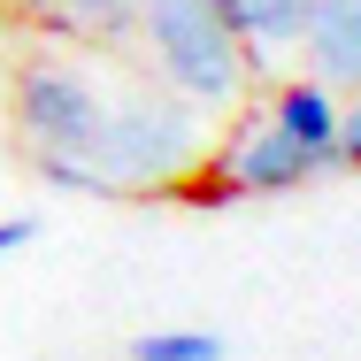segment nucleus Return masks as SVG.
<instances>
[{
    "mask_svg": "<svg viewBox=\"0 0 361 361\" xmlns=\"http://www.w3.org/2000/svg\"><path fill=\"white\" fill-rule=\"evenodd\" d=\"M208 154H216V116H200L169 85H123V92H108L85 169H92L100 200H116V192L146 200V192H185Z\"/></svg>",
    "mask_w": 361,
    "mask_h": 361,
    "instance_id": "nucleus-1",
    "label": "nucleus"
},
{
    "mask_svg": "<svg viewBox=\"0 0 361 361\" xmlns=\"http://www.w3.org/2000/svg\"><path fill=\"white\" fill-rule=\"evenodd\" d=\"M139 31H146V62L154 77L192 100L200 116H238L246 85H254V47L231 31V16H216L208 0H146L139 8Z\"/></svg>",
    "mask_w": 361,
    "mask_h": 361,
    "instance_id": "nucleus-2",
    "label": "nucleus"
},
{
    "mask_svg": "<svg viewBox=\"0 0 361 361\" xmlns=\"http://www.w3.org/2000/svg\"><path fill=\"white\" fill-rule=\"evenodd\" d=\"M108 116V85L70 54H31L16 70V139L39 161H85Z\"/></svg>",
    "mask_w": 361,
    "mask_h": 361,
    "instance_id": "nucleus-3",
    "label": "nucleus"
},
{
    "mask_svg": "<svg viewBox=\"0 0 361 361\" xmlns=\"http://www.w3.org/2000/svg\"><path fill=\"white\" fill-rule=\"evenodd\" d=\"M307 177H323L300 146L269 123V108L254 100V108H238L231 123H223L216 154L200 161V177L185 185V200L192 208H231V200H269V192H300Z\"/></svg>",
    "mask_w": 361,
    "mask_h": 361,
    "instance_id": "nucleus-4",
    "label": "nucleus"
},
{
    "mask_svg": "<svg viewBox=\"0 0 361 361\" xmlns=\"http://www.w3.org/2000/svg\"><path fill=\"white\" fill-rule=\"evenodd\" d=\"M262 108H269V123H277L315 169H338V116H346V100H338L331 85H315V77H285V85L262 92Z\"/></svg>",
    "mask_w": 361,
    "mask_h": 361,
    "instance_id": "nucleus-5",
    "label": "nucleus"
},
{
    "mask_svg": "<svg viewBox=\"0 0 361 361\" xmlns=\"http://www.w3.org/2000/svg\"><path fill=\"white\" fill-rule=\"evenodd\" d=\"M300 54H307V77L315 85H331V92L354 100L361 92V0H315Z\"/></svg>",
    "mask_w": 361,
    "mask_h": 361,
    "instance_id": "nucleus-6",
    "label": "nucleus"
},
{
    "mask_svg": "<svg viewBox=\"0 0 361 361\" xmlns=\"http://www.w3.org/2000/svg\"><path fill=\"white\" fill-rule=\"evenodd\" d=\"M307 16H315V0H231V23H238V39L254 47V62L300 47V39H307Z\"/></svg>",
    "mask_w": 361,
    "mask_h": 361,
    "instance_id": "nucleus-7",
    "label": "nucleus"
},
{
    "mask_svg": "<svg viewBox=\"0 0 361 361\" xmlns=\"http://www.w3.org/2000/svg\"><path fill=\"white\" fill-rule=\"evenodd\" d=\"M47 8L62 16V31H77V39H123L146 0H47Z\"/></svg>",
    "mask_w": 361,
    "mask_h": 361,
    "instance_id": "nucleus-8",
    "label": "nucleus"
},
{
    "mask_svg": "<svg viewBox=\"0 0 361 361\" xmlns=\"http://www.w3.org/2000/svg\"><path fill=\"white\" fill-rule=\"evenodd\" d=\"M131 361H223L216 331H146L131 338Z\"/></svg>",
    "mask_w": 361,
    "mask_h": 361,
    "instance_id": "nucleus-9",
    "label": "nucleus"
},
{
    "mask_svg": "<svg viewBox=\"0 0 361 361\" xmlns=\"http://www.w3.org/2000/svg\"><path fill=\"white\" fill-rule=\"evenodd\" d=\"M338 169L361 177V92L346 100V116H338Z\"/></svg>",
    "mask_w": 361,
    "mask_h": 361,
    "instance_id": "nucleus-10",
    "label": "nucleus"
},
{
    "mask_svg": "<svg viewBox=\"0 0 361 361\" xmlns=\"http://www.w3.org/2000/svg\"><path fill=\"white\" fill-rule=\"evenodd\" d=\"M39 238V216H0V254H23Z\"/></svg>",
    "mask_w": 361,
    "mask_h": 361,
    "instance_id": "nucleus-11",
    "label": "nucleus"
}]
</instances>
